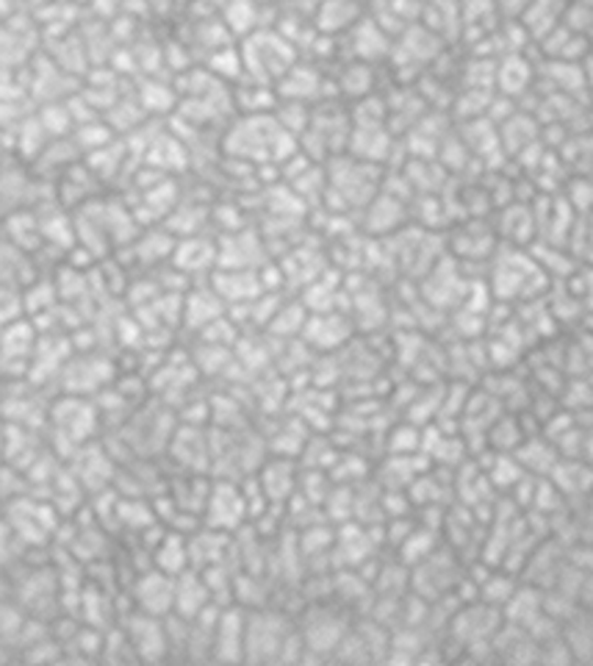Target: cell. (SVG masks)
I'll return each mask as SVG.
<instances>
[{
  "instance_id": "6da1fadb",
  "label": "cell",
  "mask_w": 593,
  "mask_h": 666,
  "mask_svg": "<svg viewBox=\"0 0 593 666\" xmlns=\"http://www.w3.org/2000/svg\"><path fill=\"white\" fill-rule=\"evenodd\" d=\"M239 56H242L244 73L259 84L281 81L297 62V51L292 47V42L286 36L275 34V31H253V34H248Z\"/></svg>"
},
{
  "instance_id": "7a4b0ae2",
  "label": "cell",
  "mask_w": 593,
  "mask_h": 666,
  "mask_svg": "<svg viewBox=\"0 0 593 666\" xmlns=\"http://www.w3.org/2000/svg\"><path fill=\"white\" fill-rule=\"evenodd\" d=\"M286 128L281 125V120L266 114H248L239 125H233L231 137H228L226 148L239 159H286L288 153L283 151V145H292L288 140Z\"/></svg>"
},
{
  "instance_id": "3957f363",
  "label": "cell",
  "mask_w": 593,
  "mask_h": 666,
  "mask_svg": "<svg viewBox=\"0 0 593 666\" xmlns=\"http://www.w3.org/2000/svg\"><path fill=\"white\" fill-rule=\"evenodd\" d=\"M300 636V631H292L286 616L275 611H255L248 614L244 627V660H277L283 658L288 644Z\"/></svg>"
},
{
  "instance_id": "277c9868",
  "label": "cell",
  "mask_w": 593,
  "mask_h": 666,
  "mask_svg": "<svg viewBox=\"0 0 593 666\" xmlns=\"http://www.w3.org/2000/svg\"><path fill=\"white\" fill-rule=\"evenodd\" d=\"M202 514H206V525L211 527V531L228 533V536H231L250 516L248 492H244L242 487H237L233 481H217L208 489Z\"/></svg>"
},
{
  "instance_id": "5b68a950",
  "label": "cell",
  "mask_w": 593,
  "mask_h": 666,
  "mask_svg": "<svg viewBox=\"0 0 593 666\" xmlns=\"http://www.w3.org/2000/svg\"><path fill=\"white\" fill-rule=\"evenodd\" d=\"M532 281H547L543 266L530 255L510 250L496 261V295L499 297H525Z\"/></svg>"
},
{
  "instance_id": "8992f818",
  "label": "cell",
  "mask_w": 593,
  "mask_h": 666,
  "mask_svg": "<svg viewBox=\"0 0 593 666\" xmlns=\"http://www.w3.org/2000/svg\"><path fill=\"white\" fill-rule=\"evenodd\" d=\"M125 638L131 653H136V658L142 660H162L169 653V625L164 622V616H151L136 611L131 616Z\"/></svg>"
},
{
  "instance_id": "52a82bcc",
  "label": "cell",
  "mask_w": 593,
  "mask_h": 666,
  "mask_svg": "<svg viewBox=\"0 0 593 666\" xmlns=\"http://www.w3.org/2000/svg\"><path fill=\"white\" fill-rule=\"evenodd\" d=\"M136 611L151 616H169L175 611V578L153 567L151 572L139 575L131 589Z\"/></svg>"
},
{
  "instance_id": "ba28073f",
  "label": "cell",
  "mask_w": 593,
  "mask_h": 666,
  "mask_svg": "<svg viewBox=\"0 0 593 666\" xmlns=\"http://www.w3.org/2000/svg\"><path fill=\"white\" fill-rule=\"evenodd\" d=\"M213 605L211 586H208L206 575L200 569H186L175 578V616H180L184 622L195 620L202 611H208Z\"/></svg>"
},
{
  "instance_id": "9c48e42d",
  "label": "cell",
  "mask_w": 593,
  "mask_h": 666,
  "mask_svg": "<svg viewBox=\"0 0 593 666\" xmlns=\"http://www.w3.org/2000/svg\"><path fill=\"white\" fill-rule=\"evenodd\" d=\"M244 627L248 614L242 609H222L213 625L211 658L217 660H244Z\"/></svg>"
},
{
  "instance_id": "30bf717a",
  "label": "cell",
  "mask_w": 593,
  "mask_h": 666,
  "mask_svg": "<svg viewBox=\"0 0 593 666\" xmlns=\"http://www.w3.org/2000/svg\"><path fill=\"white\" fill-rule=\"evenodd\" d=\"M538 42H541V51L549 62L580 64L582 58L591 56V42H587V34L576 31L574 25H569L565 20Z\"/></svg>"
},
{
  "instance_id": "8fae6325",
  "label": "cell",
  "mask_w": 593,
  "mask_h": 666,
  "mask_svg": "<svg viewBox=\"0 0 593 666\" xmlns=\"http://www.w3.org/2000/svg\"><path fill=\"white\" fill-rule=\"evenodd\" d=\"M347 625H341L339 620L333 616V611H314L311 616H308L306 625H300V636L303 644H306L308 649H336L341 647V642H344L347 636Z\"/></svg>"
},
{
  "instance_id": "7c38bea8",
  "label": "cell",
  "mask_w": 593,
  "mask_h": 666,
  "mask_svg": "<svg viewBox=\"0 0 593 666\" xmlns=\"http://www.w3.org/2000/svg\"><path fill=\"white\" fill-rule=\"evenodd\" d=\"M213 292L222 301L253 303L261 295V281L253 270H237V266H222V273L213 279Z\"/></svg>"
},
{
  "instance_id": "4fadbf2b",
  "label": "cell",
  "mask_w": 593,
  "mask_h": 666,
  "mask_svg": "<svg viewBox=\"0 0 593 666\" xmlns=\"http://www.w3.org/2000/svg\"><path fill=\"white\" fill-rule=\"evenodd\" d=\"M565 7H569V0H530L525 12H521V25L536 40H543L549 31L563 23Z\"/></svg>"
},
{
  "instance_id": "5bb4252c",
  "label": "cell",
  "mask_w": 593,
  "mask_h": 666,
  "mask_svg": "<svg viewBox=\"0 0 593 666\" xmlns=\"http://www.w3.org/2000/svg\"><path fill=\"white\" fill-rule=\"evenodd\" d=\"M153 567L173 575V578H178L180 572L191 569L189 539L180 536V533H164V539L158 542V547L153 550Z\"/></svg>"
},
{
  "instance_id": "9a60e30c",
  "label": "cell",
  "mask_w": 593,
  "mask_h": 666,
  "mask_svg": "<svg viewBox=\"0 0 593 666\" xmlns=\"http://www.w3.org/2000/svg\"><path fill=\"white\" fill-rule=\"evenodd\" d=\"M496 81H499V89L505 95L527 92V87L532 84V67L527 64V58L521 56V53H507L499 62Z\"/></svg>"
},
{
  "instance_id": "2e32d148",
  "label": "cell",
  "mask_w": 593,
  "mask_h": 666,
  "mask_svg": "<svg viewBox=\"0 0 593 666\" xmlns=\"http://www.w3.org/2000/svg\"><path fill=\"white\" fill-rule=\"evenodd\" d=\"M292 463L288 461H275L264 463V472L261 478H255L259 489L264 492L266 503H277V500H286L294 492V470H288Z\"/></svg>"
},
{
  "instance_id": "e0dca14e",
  "label": "cell",
  "mask_w": 593,
  "mask_h": 666,
  "mask_svg": "<svg viewBox=\"0 0 593 666\" xmlns=\"http://www.w3.org/2000/svg\"><path fill=\"white\" fill-rule=\"evenodd\" d=\"M319 29L328 31V34H339V31L352 29L358 20V7L355 0H325L319 7Z\"/></svg>"
},
{
  "instance_id": "ac0fdd59",
  "label": "cell",
  "mask_w": 593,
  "mask_h": 666,
  "mask_svg": "<svg viewBox=\"0 0 593 666\" xmlns=\"http://www.w3.org/2000/svg\"><path fill=\"white\" fill-rule=\"evenodd\" d=\"M222 317V297L217 292H200V295H191L189 303H186V319L191 325H200V328H208L217 319Z\"/></svg>"
},
{
  "instance_id": "d6986e66",
  "label": "cell",
  "mask_w": 593,
  "mask_h": 666,
  "mask_svg": "<svg viewBox=\"0 0 593 666\" xmlns=\"http://www.w3.org/2000/svg\"><path fill=\"white\" fill-rule=\"evenodd\" d=\"M565 23L574 25L582 34H591L593 31V0H569L565 7Z\"/></svg>"
},
{
  "instance_id": "ffe728a7",
  "label": "cell",
  "mask_w": 593,
  "mask_h": 666,
  "mask_svg": "<svg viewBox=\"0 0 593 666\" xmlns=\"http://www.w3.org/2000/svg\"><path fill=\"white\" fill-rule=\"evenodd\" d=\"M366 31H372V36H375L377 42H386V36H383L381 25L375 23V29H372V20H363V23L358 25V29H355V40L363 42L361 36L366 34ZM383 53H388V45H381V47H375V45H358V56H361V58H375V56H383Z\"/></svg>"
},
{
  "instance_id": "44dd1931",
  "label": "cell",
  "mask_w": 593,
  "mask_h": 666,
  "mask_svg": "<svg viewBox=\"0 0 593 666\" xmlns=\"http://www.w3.org/2000/svg\"><path fill=\"white\" fill-rule=\"evenodd\" d=\"M530 450H532V445H525V450H521V456H518V461L525 463V467H532V458H530ZM541 458V467H543V476H552L554 472V467H558V452H543V456H538Z\"/></svg>"
}]
</instances>
